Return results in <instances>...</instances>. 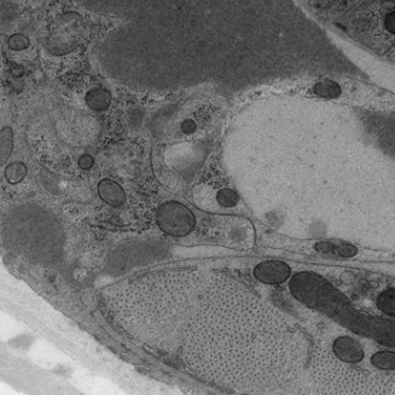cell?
Returning <instances> with one entry per match:
<instances>
[{
  "label": "cell",
  "instance_id": "ba28073f",
  "mask_svg": "<svg viewBox=\"0 0 395 395\" xmlns=\"http://www.w3.org/2000/svg\"><path fill=\"white\" fill-rule=\"evenodd\" d=\"M9 45L13 50H23L28 48L29 40L21 34L13 35L9 41Z\"/></svg>",
  "mask_w": 395,
  "mask_h": 395
},
{
  "label": "cell",
  "instance_id": "3957f363",
  "mask_svg": "<svg viewBox=\"0 0 395 395\" xmlns=\"http://www.w3.org/2000/svg\"><path fill=\"white\" fill-rule=\"evenodd\" d=\"M97 192L102 198V201L109 204L112 207H119L126 201V193L123 190L122 187L113 180H102L97 185Z\"/></svg>",
  "mask_w": 395,
  "mask_h": 395
},
{
  "label": "cell",
  "instance_id": "30bf717a",
  "mask_svg": "<svg viewBox=\"0 0 395 395\" xmlns=\"http://www.w3.org/2000/svg\"><path fill=\"white\" fill-rule=\"evenodd\" d=\"M181 128L185 134H193L196 130V123L193 119H185V122L182 123Z\"/></svg>",
  "mask_w": 395,
  "mask_h": 395
},
{
  "label": "cell",
  "instance_id": "5b68a950",
  "mask_svg": "<svg viewBox=\"0 0 395 395\" xmlns=\"http://www.w3.org/2000/svg\"><path fill=\"white\" fill-rule=\"evenodd\" d=\"M13 150V131L12 129H3L0 132V161L5 163L10 158Z\"/></svg>",
  "mask_w": 395,
  "mask_h": 395
},
{
  "label": "cell",
  "instance_id": "52a82bcc",
  "mask_svg": "<svg viewBox=\"0 0 395 395\" xmlns=\"http://www.w3.org/2000/svg\"><path fill=\"white\" fill-rule=\"evenodd\" d=\"M217 202L225 207H234L238 203V195L229 188L222 189L216 194Z\"/></svg>",
  "mask_w": 395,
  "mask_h": 395
},
{
  "label": "cell",
  "instance_id": "9c48e42d",
  "mask_svg": "<svg viewBox=\"0 0 395 395\" xmlns=\"http://www.w3.org/2000/svg\"><path fill=\"white\" fill-rule=\"evenodd\" d=\"M79 166L82 170H90L93 166V163H94V161H93V158L90 156V154H84L80 157L78 161Z\"/></svg>",
  "mask_w": 395,
  "mask_h": 395
},
{
  "label": "cell",
  "instance_id": "8992f818",
  "mask_svg": "<svg viewBox=\"0 0 395 395\" xmlns=\"http://www.w3.org/2000/svg\"><path fill=\"white\" fill-rule=\"evenodd\" d=\"M27 175V167L25 163H13L6 167L5 171V176H6L7 181L16 185L19 183L22 180L25 179Z\"/></svg>",
  "mask_w": 395,
  "mask_h": 395
},
{
  "label": "cell",
  "instance_id": "7a4b0ae2",
  "mask_svg": "<svg viewBox=\"0 0 395 395\" xmlns=\"http://www.w3.org/2000/svg\"><path fill=\"white\" fill-rule=\"evenodd\" d=\"M288 269L286 264L279 262H264L254 269V275L260 282L267 284L281 283L288 277Z\"/></svg>",
  "mask_w": 395,
  "mask_h": 395
},
{
  "label": "cell",
  "instance_id": "277c9868",
  "mask_svg": "<svg viewBox=\"0 0 395 395\" xmlns=\"http://www.w3.org/2000/svg\"><path fill=\"white\" fill-rule=\"evenodd\" d=\"M86 101L92 109L102 110L110 104V95L108 92L101 88H95L86 95Z\"/></svg>",
  "mask_w": 395,
  "mask_h": 395
},
{
  "label": "cell",
  "instance_id": "6da1fadb",
  "mask_svg": "<svg viewBox=\"0 0 395 395\" xmlns=\"http://www.w3.org/2000/svg\"><path fill=\"white\" fill-rule=\"evenodd\" d=\"M157 223L163 232L181 238L192 232L196 225V218L185 204L170 201L161 204L158 209Z\"/></svg>",
  "mask_w": 395,
  "mask_h": 395
}]
</instances>
